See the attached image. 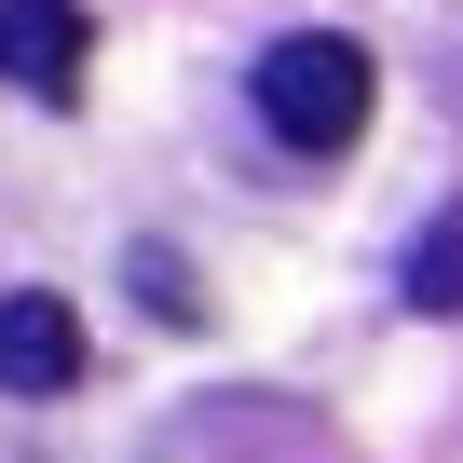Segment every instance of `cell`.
Returning <instances> with one entry per match:
<instances>
[{
	"label": "cell",
	"instance_id": "cell-1",
	"mask_svg": "<svg viewBox=\"0 0 463 463\" xmlns=\"http://www.w3.org/2000/svg\"><path fill=\"white\" fill-rule=\"evenodd\" d=\"M246 96H260V123H273L300 164H327V150H354V137H368L382 69H368V42H341V28H287V42L246 69Z\"/></svg>",
	"mask_w": 463,
	"mask_h": 463
},
{
	"label": "cell",
	"instance_id": "cell-5",
	"mask_svg": "<svg viewBox=\"0 0 463 463\" xmlns=\"http://www.w3.org/2000/svg\"><path fill=\"white\" fill-rule=\"evenodd\" d=\"M137 287H150V314H177V327H191V314H204V300H191V273H177V260H164V246H137Z\"/></svg>",
	"mask_w": 463,
	"mask_h": 463
},
{
	"label": "cell",
	"instance_id": "cell-3",
	"mask_svg": "<svg viewBox=\"0 0 463 463\" xmlns=\"http://www.w3.org/2000/svg\"><path fill=\"white\" fill-rule=\"evenodd\" d=\"M82 382V314L55 287H14L0 300V395H69Z\"/></svg>",
	"mask_w": 463,
	"mask_h": 463
},
{
	"label": "cell",
	"instance_id": "cell-2",
	"mask_svg": "<svg viewBox=\"0 0 463 463\" xmlns=\"http://www.w3.org/2000/svg\"><path fill=\"white\" fill-rule=\"evenodd\" d=\"M82 69H96V14L82 0H0V82L28 109H82Z\"/></svg>",
	"mask_w": 463,
	"mask_h": 463
},
{
	"label": "cell",
	"instance_id": "cell-4",
	"mask_svg": "<svg viewBox=\"0 0 463 463\" xmlns=\"http://www.w3.org/2000/svg\"><path fill=\"white\" fill-rule=\"evenodd\" d=\"M395 287H409V314H463V204H436V218H422V246H409V273H395Z\"/></svg>",
	"mask_w": 463,
	"mask_h": 463
}]
</instances>
